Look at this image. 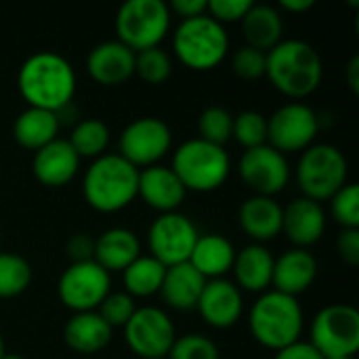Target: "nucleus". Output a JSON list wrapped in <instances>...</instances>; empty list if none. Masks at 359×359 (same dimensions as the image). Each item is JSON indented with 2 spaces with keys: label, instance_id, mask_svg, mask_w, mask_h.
Instances as JSON below:
<instances>
[{
  "label": "nucleus",
  "instance_id": "obj_7",
  "mask_svg": "<svg viewBox=\"0 0 359 359\" xmlns=\"http://www.w3.org/2000/svg\"><path fill=\"white\" fill-rule=\"evenodd\" d=\"M170 29V8L164 0H128L116 13L118 42L133 53L158 46Z\"/></svg>",
  "mask_w": 359,
  "mask_h": 359
},
{
  "label": "nucleus",
  "instance_id": "obj_18",
  "mask_svg": "<svg viewBox=\"0 0 359 359\" xmlns=\"http://www.w3.org/2000/svg\"><path fill=\"white\" fill-rule=\"evenodd\" d=\"M80 166L78 154L72 149L67 139H55L42 149L34 154L32 160V172L36 181L44 187H63L67 185Z\"/></svg>",
  "mask_w": 359,
  "mask_h": 359
},
{
  "label": "nucleus",
  "instance_id": "obj_9",
  "mask_svg": "<svg viewBox=\"0 0 359 359\" xmlns=\"http://www.w3.org/2000/svg\"><path fill=\"white\" fill-rule=\"evenodd\" d=\"M311 345L326 358H353L359 349V311L353 305H328L311 324Z\"/></svg>",
  "mask_w": 359,
  "mask_h": 359
},
{
  "label": "nucleus",
  "instance_id": "obj_22",
  "mask_svg": "<svg viewBox=\"0 0 359 359\" xmlns=\"http://www.w3.org/2000/svg\"><path fill=\"white\" fill-rule=\"evenodd\" d=\"M282 215L284 208L273 198L252 196L240 206L238 221L242 231L255 240V244H263L282 233Z\"/></svg>",
  "mask_w": 359,
  "mask_h": 359
},
{
  "label": "nucleus",
  "instance_id": "obj_48",
  "mask_svg": "<svg viewBox=\"0 0 359 359\" xmlns=\"http://www.w3.org/2000/svg\"><path fill=\"white\" fill-rule=\"evenodd\" d=\"M6 351H4V341H2V337H0V358L4 355Z\"/></svg>",
  "mask_w": 359,
  "mask_h": 359
},
{
  "label": "nucleus",
  "instance_id": "obj_17",
  "mask_svg": "<svg viewBox=\"0 0 359 359\" xmlns=\"http://www.w3.org/2000/svg\"><path fill=\"white\" fill-rule=\"evenodd\" d=\"M282 231L294 248H309L322 240L326 231V212L320 202L309 198L292 200L282 215Z\"/></svg>",
  "mask_w": 359,
  "mask_h": 359
},
{
  "label": "nucleus",
  "instance_id": "obj_39",
  "mask_svg": "<svg viewBox=\"0 0 359 359\" xmlns=\"http://www.w3.org/2000/svg\"><path fill=\"white\" fill-rule=\"evenodd\" d=\"M233 74L242 80H259L267 69V53L257 50L252 46H240L231 57Z\"/></svg>",
  "mask_w": 359,
  "mask_h": 359
},
{
  "label": "nucleus",
  "instance_id": "obj_8",
  "mask_svg": "<svg viewBox=\"0 0 359 359\" xmlns=\"http://www.w3.org/2000/svg\"><path fill=\"white\" fill-rule=\"evenodd\" d=\"M297 183L303 198L313 202L330 200L347 185V158L330 143H318L303 151L297 164Z\"/></svg>",
  "mask_w": 359,
  "mask_h": 359
},
{
  "label": "nucleus",
  "instance_id": "obj_36",
  "mask_svg": "<svg viewBox=\"0 0 359 359\" xmlns=\"http://www.w3.org/2000/svg\"><path fill=\"white\" fill-rule=\"evenodd\" d=\"M330 215L343 229H359V187L345 185L330 198Z\"/></svg>",
  "mask_w": 359,
  "mask_h": 359
},
{
  "label": "nucleus",
  "instance_id": "obj_47",
  "mask_svg": "<svg viewBox=\"0 0 359 359\" xmlns=\"http://www.w3.org/2000/svg\"><path fill=\"white\" fill-rule=\"evenodd\" d=\"M0 359H23V358H19V355H11V353H4Z\"/></svg>",
  "mask_w": 359,
  "mask_h": 359
},
{
  "label": "nucleus",
  "instance_id": "obj_3",
  "mask_svg": "<svg viewBox=\"0 0 359 359\" xmlns=\"http://www.w3.org/2000/svg\"><path fill=\"white\" fill-rule=\"evenodd\" d=\"M139 194V168L120 154H103L93 160L82 181V196L97 212H118Z\"/></svg>",
  "mask_w": 359,
  "mask_h": 359
},
{
  "label": "nucleus",
  "instance_id": "obj_42",
  "mask_svg": "<svg viewBox=\"0 0 359 359\" xmlns=\"http://www.w3.org/2000/svg\"><path fill=\"white\" fill-rule=\"evenodd\" d=\"M95 255V240H90L86 233H76L67 242V257L72 263H86L93 261Z\"/></svg>",
  "mask_w": 359,
  "mask_h": 359
},
{
  "label": "nucleus",
  "instance_id": "obj_45",
  "mask_svg": "<svg viewBox=\"0 0 359 359\" xmlns=\"http://www.w3.org/2000/svg\"><path fill=\"white\" fill-rule=\"evenodd\" d=\"M316 4V0H280V6L290 13H305Z\"/></svg>",
  "mask_w": 359,
  "mask_h": 359
},
{
  "label": "nucleus",
  "instance_id": "obj_19",
  "mask_svg": "<svg viewBox=\"0 0 359 359\" xmlns=\"http://www.w3.org/2000/svg\"><path fill=\"white\" fill-rule=\"evenodd\" d=\"M86 69L103 86L124 84L135 74V53L118 40L101 42L88 53Z\"/></svg>",
  "mask_w": 359,
  "mask_h": 359
},
{
  "label": "nucleus",
  "instance_id": "obj_2",
  "mask_svg": "<svg viewBox=\"0 0 359 359\" xmlns=\"http://www.w3.org/2000/svg\"><path fill=\"white\" fill-rule=\"evenodd\" d=\"M265 76L290 99H305L322 84L324 67L318 50L305 40H282L267 53Z\"/></svg>",
  "mask_w": 359,
  "mask_h": 359
},
{
  "label": "nucleus",
  "instance_id": "obj_20",
  "mask_svg": "<svg viewBox=\"0 0 359 359\" xmlns=\"http://www.w3.org/2000/svg\"><path fill=\"white\" fill-rule=\"evenodd\" d=\"M187 189L179 181V177L172 172V168L166 166H149L139 170V194L143 202L158 210L160 215L177 212V208L183 204Z\"/></svg>",
  "mask_w": 359,
  "mask_h": 359
},
{
  "label": "nucleus",
  "instance_id": "obj_12",
  "mask_svg": "<svg viewBox=\"0 0 359 359\" xmlns=\"http://www.w3.org/2000/svg\"><path fill=\"white\" fill-rule=\"evenodd\" d=\"M172 145V133L160 118H137L120 135V156L135 168L156 166Z\"/></svg>",
  "mask_w": 359,
  "mask_h": 359
},
{
  "label": "nucleus",
  "instance_id": "obj_15",
  "mask_svg": "<svg viewBox=\"0 0 359 359\" xmlns=\"http://www.w3.org/2000/svg\"><path fill=\"white\" fill-rule=\"evenodd\" d=\"M238 172L242 181L255 191V196L265 198H273L290 181V164L286 156L267 143L246 149L238 162Z\"/></svg>",
  "mask_w": 359,
  "mask_h": 359
},
{
  "label": "nucleus",
  "instance_id": "obj_32",
  "mask_svg": "<svg viewBox=\"0 0 359 359\" xmlns=\"http://www.w3.org/2000/svg\"><path fill=\"white\" fill-rule=\"evenodd\" d=\"M32 282L29 263L13 252H0V299H13L27 290Z\"/></svg>",
  "mask_w": 359,
  "mask_h": 359
},
{
  "label": "nucleus",
  "instance_id": "obj_40",
  "mask_svg": "<svg viewBox=\"0 0 359 359\" xmlns=\"http://www.w3.org/2000/svg\"><path fill=\"white\" fill-rule=\"evenodd\" d=\"M252 4H255L252 0H208L206 13L221 25H225V23L242 21Z\"/></svg>",
  "mask_w": 359,
  "mask_h": 359
},
{
  "label": "nucleus",
  "instance_id": "obj_1",
  "mask_svg": "<svg viewBox=\"0 0 359 359\" xmlns=\"http://www.w3.org/2000/svg\"><path fill=\"white\" fill-rule=\"evenodd\" d=\"M17 86L27 107H38L46 111H63L76 93L74 67L57 53L40 50L29 55L19 69Z\"/></svg>",
  "mask_w": 359,
  "mask_h": 359
},
{
  "label": "nucleus",
  "instance_id": "obj_46",
  "mask_svg": "<svg viewBox=\"0 0 359 359\" xmlns=\"http://www.w3.org/2000/svg\"><path fill=\"white\" fill-rule=\"evenodd\" d=\"M347 82L353 93H359V57H351L347 65Z\"/></svg>",
  "mask_w": 359,
  "mask_h": 359
},
{
  "label": "nucleus",
  "instance_id": "obj_43",
  "mask_svg": "<svg viewBox=\"0 0 359 359\" xmlns=\"http://www.w3.org/2000/svg\"><path fill=\"white\" fill-rule=\"evenodd\" d=\"M168 8H170V13L179 15L181 21H183V19H191V17L206 15L208 0H172L168 4Z\"/></svg>",
  "mask_w": 359,
  "mask_h": 359
},
{
  "label": "nucleus",
  "instance_id": "obj_49",
  "mask_svg": "<svg viewBox=\"0 0 359 359\" xmlns=\"http://www.w3.org/2000/svg\"><path fill=\"white\" fill-rule=\"evenodd\" d=\"M326 359H353V358H326Z\"/></svg>",
  "mask_w": 359,
  "mask_h": 359
},
{
  "label": "nucleus",
  "instance_id": "obj_50",
  "mask_svg": "<svg viewBox=\"0 0 359 359\" xmlns=\"http://www.w3.org/2000/svg\"><path fill=\"white\" fill-rule=\"evenodd\" d=\"M160 359H166V358H160Z\"/></svg>",
  "mask_w": 359,
  "mask_h": 359
},
{
  "label": "nucleus",
  "instance_id": "obj_4",
  "mask_svg": "<svg viewBox=\"0 0 359 359\" xmlns=\"http://www.w3.org/2000/svg\"><path fill=\"white\" fill-rule=\"evenodd\" d=\"M250 334L259 345L271 351H280L303 334V309L294 297L278 290H267L252 305L248 316Z\"/></svg>",
  "mask_w": 359,
  "mask_h": 359
},
{
  "label": "nucleus",
  "instance_id": "obj_21",
  "mask_svg": "<svg viewBox=\"0 0 359 359\" xmlns=\"http://www.w3.org/2000/svg\"><path fill=\"white\" fill-rule=\"evenodd\" d=\"M316 276H318L316 257L305 248H290L276 259L271 286L273 290L297 299L301 292L311 288Z\"/></svg>",
  "mask_w": 359,
  "mask_h": 359
},
{
  "label": "nucleus",
  "instance_id": "obj_31",
  "mask_svg": "<svg viewBox=\"0 0 359 359\" xmlns=\"http://www.w3.org/2000/svg\"><path fill=\"white\" fill-rule=\"evenodd\" d=\"M67 143L72 145V149L78 154V158H101L107 149V143H109V128L105 122L97 120V118H86V120H80Z\"/></svg>",
  "mask_w": 359,
  "mask_h": 359
},
{
  "label": "nucleus",
  "instance_id": "obj_34",
  "mask_svg": "<svg viewBox=\"0 0 359 359\" xmlns=\"http://www.w3.org/2000/svg\"><path fill=\"white\" fill-rule=\"evenodd\" d=\"M172 61L160 46L135 53V74L147 84H162L170 78Z\"/></svg>",
  "mask_w": 359,
  "mask_h": 359
},
{
  "label": "nucleus",
  "instance_id": "obj_23",
  "mask_svg": "<svg viewBox=\"0 0 359 359\" xmlns=\"http://www.w3.org/2000/svg\"><path fill=\"white\" fill-rule=\"evenodd\" d=\"M273 255L263 244H248L236 252L231 271L236 276L238 288L248 292H267L273 278Z\"/></svg>",
  "mask_w": 359,
  "mask_h": 359
},
{
  "label": "nucleus",
  "instance_id": "obj_35",
  "mask_svg": "<svg viewBox=\"0 0 359 359\" xmlns=\"http://www.w3.org/2000/svg\"><path fill=\"white\" fill-rule=\"evenodd\" d=\"M231 139H236L244 149H252L267 143V118L255 109H246L233 116Z\"/></svg>",
  "mask_w": 359,
  "mask_h": 359
},
{
  "label": "nucleus",
  "instance_id": "obj_6",
  "mask_svg": "<svg viewBox=\"0 0 359 359\" xmlns=\"http://www.w3.org/2000/svg\"><path fill=\"white\" fill-rule=\"evenodd\" d=\"M170 168L185 189L206 194L219 189L227 181L231 162L225 147L196 137L177 147Z\"/></svg>",
  "mask_w": 359,
  "mask_h": 359
},
{
  "label": "nucleus",
  "instance_id": "obj_44",
  "mask_svg": "<svg viewBox=\"0 0 359 359\" xmlns=\"http://www.w3.org/2000/svg\"><path fill=\"white\" fill-rule=\"evenodd\" d=\"M273 359H324L320 355V351L311 345V343H303V341H297L280 351H276V358Z\"/></svg>",
  "mask_w": 359,
  "mask_h": 359
},
{
  "label": "nucleus",
  "instance_id": "obj_33",
  "mask_svg": "<svg viewBox=\"0 0 359 359\" xmlns=\"http://www.w3.org/2000/svg\"><path fill=\"white\" fill-rule=\"evenodd\" d=\"M231 130H233V116L219 105L206 107L200 118H198V133L200 139L223 147L229 139H231Z\"/></svg>",
  "mask_w": 359,
  "mask_h": 359
},
{
  "label": "nucleus",
  "instance_id": "obj_28",
  "mask_svg": "<svg viewBox=\"0 0 359 359\" xmlns=\"http://www.w3.org/2000/svg\"><path fill=\"white\" fill-rule=\"evenodd\" d=\"M57 133H59V116L55 111H46L38 107L23 109L13 122L15 141L32 151H38L50 141H55Z\"/></svg>",
  "mask_w": 359,
  "mask_h": 359
},
{
  "label": "nucleus",
  "instance_id": "obj_38",
  "mask_svg": "<svg viewBox=\"0 0 359 359\" xmlns=\"http://www.w3.org/2000/svg\"><path fill=\"white\" fill-rule=\"evenodd\" d=\"M166 359H219V349L208 337L185 334L175 339Z\"/></svg>",
  "mask_w": 359,
  "mask_h": 359
},
{
  "label": "nucleus",
  "instance_id": "obj_27",
  "mask_svg": "<svg viewBox=\"0 0 359 359\" xmlns=\"http://www.w3.org/2000/svg\"><path fill=\"white\" fill-rule=\"evenodd\" d=\"M63 339L69 349L82 355H93L105 349L111 341V328L97 311L74 313L65 324Z\"/></svg>",
  "mask_w": 359,
  "mask_h": 359
},
{
  "label": "nucleus",
  "instance_id": "obj_41",
  "mask_svg": "<svg viewBox=\"0 0 359 359\" xmlns=\"http://www.w3.org/2000/svg\"><path fill=\"white\" fill-rule=\"evenodd\" d=\"M337 250L349 265H359V229H343L337 238Z\"/></svg>",
  "mask_w": 359,
  "mask_h": 359
},
{
  "label": "nucleus",
  "instance_id": "obj_10",
  "mask_svg": "<svg viewBox=\"0 0 359 359\" xmlns=\"http://www.w3.org/2000/svg\"><path fill=\"white\" fill-rule=\"evenodd\" d=\"M320 130L318 114L299 101L278 107L267 118V145L280 154L305 151L313 145Z\"/></svg>",
  "mask_w": 359,
  "mask_h": 359
},
{
  "label": "nucleus",
  "instance_id": "obj_25",
  "mask_svg": "<svg viewBox=\"0 0 359 359\" xmlns=\"http://www.w3.org/2000/svg\"><path fill=\"white\" fill-rule=\"evenodd\" d=\"M204 286L206 280L189 263H181L166 267L160 294L168 307L177 311H191L196 309Z\"/></svg>",
  "mask_w": 359,
  "mask_h": 359
},
{
  "label": "nucleus",
  "instance_id": "obj_24",
  "mask_svg": "<svg viewBox=\"0 0 359 359\" xmlns=\"http://www.w3.org/2000/svg\"><path fill=\"white\" fill-rule=\"evenodd\" d=\"M141 255L139 238L124 227H111L95 240L93 261L107 273L124 271Z\"/></svg>",
  "mask_w": 359,
  "mask_h": 359
},
{
  "label": "nucleus",
  "instance_id": "obj_37",
  "mask_svg": "<svg viewBox=\"0 0 359 359\" xmlns=\"http://www.w3.org/2000/svg\"><path fill=\"white\" fill-rule=\"evenodd\" d=\"M135 299L126 292H109L103 303L97 307V313L107 322V326L114 328H124L130 318L135 316Z\"/></svg>",
  "mask_w": 359,
  "mask_h": 359
},
{
  "label": "nucleus",
  "instance_id": "obj_29",
  "mask_svg": "<svg viewBox=\"0 0 359 359\" xmlns=\"http://www.w3.org/2000/svg\"><path fill=\"white\" fill-rule=\"evenodd\" d=\"M242 34L246 38V46L269 53L276 44L282 42L284 23L273 6L252 4L242 19Z\"/></svg>",
  "mask_w": 359,
  "mask_h": 359
},
{
  "label": "nucleus",
  "instance_id": "obj_26",
  "mask_svg": "<svg viewBox=\"0 0 359 359\" xmlns=\"http://www.w3.org/2000/svg\"><path fill=\"white\" fill-rule=\"evenodd\" d=\"M233 259H236V248L227 238L219 233H206V236H198V242L187 263L208 282V280L223 278L231 269Z\"/></svg>",
  "mask_w": 359,
  "mask_h": 359
},
{
  "label": "nucleus",
  "instance_id": "obj_14",
  "mask_svg": "<svg viewBox=\"0 0 359 359\" xmlns=\"http://www.w3.org/2000/svg\"><path fill=\"white\" fill-rule=\"evenodd\" d=\"M124 337L135 355L143 359L166 358L177 334L175 324L158 307H141L124 326Z\"/></svg>",
  "mask_w": 359,
  "mask_h": 359
},
{
  "label": "nucleus",
  "instance_id": "obj_30",
  "mask_svg": "<svg viewBox=\"0 0 359 359\" xmlns=\"http://www.w3.org/2000/svg\"><path fill=\"white\" fill-rule=\"evenodd\" d=\"M122 273L126 294L147 299L160 292L166 267L149 255H139Z\"/></svg>",
  "mask_w": 359,
  "mask_h": 359
},
{
  "label": "nucleus",
  "instance_id": "obj_16",
  "mask_svg": "<svg viewBox=\"0 0 359 359\" xmlns=\"http://www.w3.org/2000/svg\"><path fill=\"white\" fill-rule=\"evenodd\" d=\"M202 320L212 328H231L242 318V290L229 280H208L196 305Z\"/></svg>",
  "mask_w": 359,
  "mask_h": 359
},
{
  "label": "nucleus",
  "instance_id": "obj_13",
  "mask_svg": "<svg viewBox=\"0 0 359 359\" xmlns=\"http://www.w3.org/2000/svg\"><path fill=\"white\" fill-rule=\"evenodd\" d=\"M198 227L181 212H166L160 215L147 233L149 257L160 261L164 267L187 263L191 250L198 242Z\"/></svg>",
  "mask_w": 359,
  "mask_h": 359
},
{
  "label": "nucleus",
  "instance_id": "obj_5",
  "mask_svg": "<svg viewBox=\"0 0 359 359\" xmlns=\"http://www.w3.org/2000/svg\"><path fill=\"white\" fill-rule=\"evenodd\" d=\"M177 59L194 69L208 72L215 69L229 50V36L225 25L215 21L208 13L191 19H183L172 38Z\"/></svg>",
  "mask_w": 359,
  "mask_h": 359
},
{
  "label": "nucleus",
  "instance_id": "obj_11",
  "mask_svg": "<svg viewBox=\"0 0 359 359\" xmlns=\"http://www.w3.org/2000/svg\"><path fill=\"white\" fill-rule=\"evenodd\" d=\"M57 292L61 303L74 313L97 311L103 299L111 292L109 273L95 261L72 263L59 278Z\"/></svg>",
  "mask_w": 359,
  "mask_h": 359
}]
</instances>
